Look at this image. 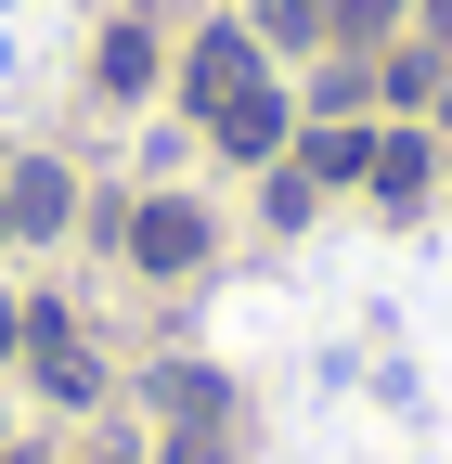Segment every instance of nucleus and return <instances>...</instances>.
<instances>
[{
    "label": "nucleus",
    "instance_id": "1",
    "mask_svg": "<svg viewBox=\"0 0 452 464\" xmlns=\"http://www.w3.org/2000/svg\"><path fill=\"white\" fill-rule=\"evenodd\" d=\"M182 91H194L207 130H220V116L259 91V39H246V26H207V39H194V65H182Z\"/></svg>",
    "mask_w": 452,
    "mask_h": 464
},
{
    "label": "nucleus",
    "instance_id": "2",
    "mask_svg": "<svg viewBox=\"0 0 452 464\" xmlns=\"http://www.w3.org/2000/svg\"><path fill=\"white\" fill-rule=\"evenodd\" d=\"M130 258H142V271H194V258H207V219H194V207H142V219H130Z\"/></svg>",
    "mask_w": 452,
    "mask_h": 464
},
{
    "label": "nucleus",
    "instance_id": "3",
    "mask_svg": "<svg viewBox=\"0 0 452 464\" xmlns=\"http://www.w3.org/2000/svg\"><path fill=\"white\" fill-rule=\"evenodd\" d=\"M26 362H39L52 387H65V400H91V348H78L65 323H52V310H26Z\"/></svg>",
    "mask_w": 452,
    "mask_h": 464
},
{
    "label": "nucleus",
    "instance_id": "4",
    "mask_svg": "<svg viewBox=\"0 0 452 464\" xmlns=\"http://www.w3.org/2000/svg\"><path fill=\"white\" fill-rule=\"evenodd\" d=\"M0 194H14V207H0L14 232H52V219H65V168H14Z\"/></svg>",
    "mask_w": 452,
    "mask_h": 464
},
{
    "label": "nucleus",
    "instance_id": "5",
    "mask_svg": "<svg viewBox=\"0 0 452 464\" xmlns=\"http://www.w3.org/2000/svg\"><path fill=\"white\" fill-rule=\"evenodd\" d=\"M271 142H285V103L271 91H246L233 116H220V155H271Z\"/></svg>",
    "mask_w": 452,
    "mask_h": 464
},
{
    "label": "nucleus",
    "instance_id": "6",
    "mask_svg": "<svg viewBox=\"0 0 452 464\" xmlns=\"http://www.w3.org/2000/svg\"><path fill=\"white\" fill-rule=\"evenodd\" d=\"M362 168H375V130H310V168H298V181H362Z\"/></svg>",
    "mask_w": 452,
    "mask_h": 464
},
{
    "label": "nucleus",
    "instance_id": "7",
    "mask_svg": "<svg viewBox=\"0 0 452 464\" xmlns=\"http://www.w3.org/2000/svg\"><path fill=\"white\" fill-rule=\"evenodd\" d=\"M362 181H375L388 207H414V194H427V142H375V168H362Z\"/></svg>",
    "mask_w": 452,
    "mask_h": 464
},
{
    "label": "nucleus",
    "instance_id": "8",
    "mask_svg": "<svg viewBox=\"0 0 452 464\" xmlns=\"http://www.w3.org/2000/svg\"><path fill=\"white\" fill-rule=\"evenodd\" d=\"M259 26L285 52H310V39H336V0H259Z\"/></svg>",
    "mask_w": 452,
    "mask_h": 464
},
{
    "label": "nucleus",
    "instance_id": "9",
    "mask_svg": "<svg viewBox=\"0 0 452 464\" xmlns=\"http://www.w3.org/2000/svg\"><path fill=\"white\" fill-rule=\"evenodd\" d=\"M155 413H182V426H220V374H155Z\"/></svg>",
    "mask_w": 452,
    "mask_h": 464
},
{
    "label": "nucleus",
    "instance_id": "10",
    "mask_svg": "<svg viewBox=\"0 0 452 464\" xmlns=\"http://www.w3.org/2000/svg\"><path fill=\"white\" fill-rule=\"evenodd\" d=\"M142 78H155V39L117 26V39H103V91H142Z\"/></svg>",
    "mask_w": 452,
    "mask_h": 464
},
{
    "label": "nucleus",
    "instance_id": "11",
    "mask_svg": "<svg viewBox=\"0 0 452 464\" xmlns=\"http://www.w3.org/2000/svg\"><path fill=\"white\" fill-rule=\"evenodd\" d=\"M401 26V0H336V39H388Z\"/></svg>",
    "mask_w": 452,
    "mask_h": 464
},
{
    "label": "nucleus",
    "instance_id": "12",
    "mask_svg": "<svg viewBox=\"0 0 452 464\" xmlns=\"http://www.w3.org/2000/svg\"><path fill=\"white\" fill-rule=\"evenodd\" d=\"M0 348H26V310H14V297H0Z\"/></svg>",
    "mask_w": 452,
    "mask_h": 464
},
{
    "label": "nucleus",
    "instance_id": "13",
    "mask_svg": "<svg viewBox=\"0 0 452 464\" xmlns=\"http://www.w3.org/2000/svg\"><path fill=\"white\" fill-rule=\"evenodd\" d=\"M427 39H439V52H452V0H427Z\"/></svg>",
    "mask_w": 452,
    "mask_h": 464
},
{
    "label": "nucleus",
    "instance_id": "14",
    "mask_svg": "<svg viewBox=\"0 0 452 464\" xmlns=\"http://www.w3.org/2000/svg\"><path fill=\"white\" fill-rule=\"evenodd\" d=\"M439 116H452V103H439Z\"/></svg>",
    "mask_w": 452,
    "mask_h": 464
},
{
    "label": "nucleus",
    "instance_id": "15",
    "mask_svg": "<svg viewBox=\"0 0 452 464\" xmlns=\"http://www.w3.org/2000/svg\"><path fill=\"white\" fill-rule=\"evenodd\" d=\"M14 464H26V451H14Z\"/></svg>",
    "mask_w": 452,
    "mask_h": 464
}]
</instances>
